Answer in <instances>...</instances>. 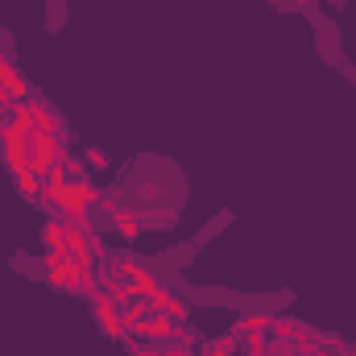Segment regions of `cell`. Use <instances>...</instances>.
I'll use <instances>...</instances> for the list:
<instances>
[{
  "instance_id": "cell-1",
  "label": "cell",
  "mask_w": 356,
  "mask_h": 356,
  "mask_svg": "<svg viewBox=\"0 0 356 356\" xmlns=\"http://www.w3.org/2000/svg\"><path fill=\"white\" fill-rule=\"evenodd\" d=\"M124 203L141 224H170L182 207V175L162 158H145L124 178Z\"/></svg>"
},
{
  "instance_id": "cell-2",
  "label": "cell",
  "mask_w": 356,
  "mask_h": 356,
  "mask_svg": "<svg viewBox=\"0 0 356 356\" xmlns=\"http://www.w3.org/2000/svg\"><path fill=\"white\" fill-rule=\"evenodd\" d=\"M46 191H50V199H54L63 211H71V216H79L91 199H95V186H91L83 175H71L67 166H58L54 175L46 178Z\"/></svg>"
},
{
  "instance_id": "cell-3",
  "label": "cell",
  "mask_w": 356,
  "mask_h": 356,
  "mask_svg": "<svg viewBox=\"0 0 356 356\" xmlns=\"http://www.w3.org/2000/svg\"><path fill=\"white\" fill-rule=\"evenodd\" d=\"M63 166V141L58 129H33L29 133V175L50 178Z\"/></svg>"
},
{
  "instance_id": "cell-4",
  "label": "cell",
  "mask_w": 356,
  "mask_h": 356,
  "mask_svg": "<svg viewBox=\"0 0 356 356\" xmlns=\"http://www.w3.org/2000/svg\"><path fill=\"white\" fill-rule=\"evenodd\" d=\"M50 282L63 286V290H88V261H75V257H54L50 266Z\"/></svg>"
},
{
  "instance_id": "cell-5",
  "label": "cell",
  "mask_w": 356,
  "mask_h": 356,
  "mask_svg": "<svg viewBox=\"0 0 356 356\" xmlns=\"http://www.w3.org/2000/svg\"><path fill=\"white\" fill-rule=\"evenodd\" d=\"M0 88L8 91V95H13V99H25V83H21V75H17V67H8V63H4V58H0Z\"/></svg>"
},
{
  "instance_id": "cell-6",
  "label": "cell",
  "mask_w": 356,
  "mask_h": 356,
  "mask_svg": "<svg viewBox=\"0 0 356 356\" xmlns=\"http://www.w3.org/2000/svg\"><path fill=\"white\" fill-rule=\"evenodd\" d=\"M269 4H277V8H286V13H307L315 0H269Z\"/></svg>"
}]
</instances>
